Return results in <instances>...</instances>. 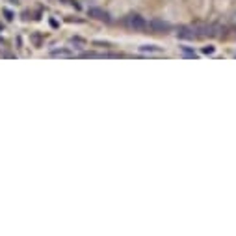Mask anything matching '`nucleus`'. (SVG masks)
Returning a JSON list of instances; mask_svg holds the SVG:
<instances>
[{
	"instance_id": "nucleus-4",
	"label": "nucleus",
	"mask_w": 236,
	"mask_h": 236,
	"mask_svg": "<svg viewBox=\"0 0 236 236\" xmlns=\"http://www.w3.org/2000/svg\"><path fill=\"white\" fill-rule=\"evenodd\" d=\"M149 26H151L153 30H156V32H167V30L171 28V26H169L167 22H164V20H151Z\"/></svg>"
},
{
	"instance_id": "nucleus-9",
	"label": "nucleus",
	"mask_w": 236,
	"mask_h": 236,
	"mask_svg": "<svg viewBox=\"0 0 236 236\" xmlns=\"http://www.w3.org/2000/svg\"><path fill=\"white\" fill-rule=\"evenodd\" d=\"M203 52H205V54H212V52H214V47H206V48H203Z\"/></svg>"
},
{
	"instance_id": "nucleus-3",
	"label": "nucleus",
	"mask_w": 236,
	"mask_h": 236,
	"mask_svg": "<svg viewBox=\"0 0 236 236\" xmlns=\"http://www.w3.org/2000/svg\"><path fill=\"white\" fill-rule=\"evenodd\" d=\"M177 34H178V37H182V39H195L197 37V32H195L194 26H192V28H186V26H184V28L178 30Z\"/></svg>"
},
{
	"instance_id": "nucleus-7",
	"label": "nucleus",
	"mask_w": 236,
	"mask_h": 236,
	"mask_svg": "<svg viewBox=\"0 0 236 236\" xmlns=\"http://www.w3.org/2000/svg\"><path fill=\"white\" fill-rule=\"evenodd\" d=\"M52 54H54V56H69V52H67V50H54Z\"/></svg>"
},
{
	"instance_id": "nucleus-1",
	"label": "nucleus",
	"mask_w": 236,
	"mask_h": 236,
	"mask_svg": "<svg viewBox=\"0 0 236 236\" xmlns=\"http://www.w3.org/2000/svg\"><path fill=\"white\" fill-rule=\"evenodd\" d=\"M125 24L130 26V28H134V30H143V28L147 26L145 19L136 15V13H134V15H126V17H125Z\"/></svg>"
},
{
	"instance_id": "nucleus-2",
	"label": "nucleus",
	"mask_w": 236,
	"mask_h": 236,
	"mask_svg": "<svg viewBox=\"0 0 236 236\" xmlns=\"http://www.w3.org/2000/svg\"><path fill=\"white\" fill-rule=\"evenodd\" d=\"M87 15H89V17H93V19H98V20H106V22H110V15H108L106 11H102L100 8H89V9H87Z\"/></svg>"
},
{
	"instance_id": "nucleus-6",
	"label": "nucleus",
	"mask_w": 236,
	"mask_h": 236,
	"mask_svg": "<svg viewBox=\"0 0 236 236\" xmlns=\"http://www.w3.org/2000/svg\"><path fill=\"white\" fill-rule=\"evenodd\" d=\"M180 48H182V52H184V54H188V56H195V52H194V50H190L188 47H180Z\"/></svg>"
},
{
	"instance_id": "nucleus-8",
	"label": "nucleus",
	"mask_w": 236,
	"mask_h": 236,
	"mask_svg": "<svg viewBox=\"0 0 236 236\" xmlns=\"http://www.w3.org/2000/svg\"><path fill=\"white\" fill-rule=\"evenodd\" d=\"M4 15H6V19H8V20H11V19H13V13H11L9 9H4Z\"/></svg>"
},
{
	"instance_id": "nucleus-5",
	"label": "nucleus",
	"mask_w": 236,
	"mask_h": 236,
	"mask_svg": "<svg viewBox=\"0 0 236 236\" xmlns=\"http://www.w3.org/2000/svg\"><path fill=\"white\" fill-rule=\"evenodd\" d=\"M139 50L141 52H162V48L160 47H155V45H143V47H139Z\"/></svg>"
}]
</instances>
